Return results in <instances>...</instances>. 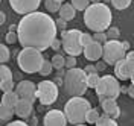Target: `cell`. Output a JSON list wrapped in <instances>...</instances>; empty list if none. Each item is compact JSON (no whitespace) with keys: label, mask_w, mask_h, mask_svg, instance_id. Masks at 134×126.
I'll return each mask as SVG.
<instances>
[{"label":"cell","mask_w":134,"mask_h":126,"mask_svg":"<svg viewBox=\"0 0 134 126\" xmlns=\"http://www.w3.org/2000/svg\"><path fill=\"white\" fill-rule=\"evenodd\" d=\"M17 27L18 43L21 47H31L40 52L50 49L53 40L57 38V20L46 12H31L23 15Z\"/></svg>","instance_id":"obj_1"},{"label":"cell","mask_w":134,"mask_h":126,"mask_svg":"<svg viewBox=\"0 0 134 126\" xmlns=\"http://www.w3.org/2000/svg\"><path fill=\"white\" fill-rule=\"evenodd\" d=\"M113 14L107 3H92L84 11V25L93 32H105L111 26Z\"/></svg>","instance_id":"obj_2"},{"label":"cell","mask_w":134,"mask_h":126,"mask_svg":"<svg viewBox=\"0 0 134 126\" xmlns=\"http://www.w3.org/2000/svg\"><path fill=\"white\" fill-rule=\"evenodd\" d=\"M64 90L70 97H78L85 94V91L88 90V84H87V73L84 68L75 67L67 70L64 76Z\"/></svg>","instance_id":"obj_3"},{"label":"cell","mask_w":134,"mask_h":126,"mask_svg":"<svg viewBox=\"0 0 134 126\" xmlns=\"http://www.w3.org/2000/svg\"><path fill=\"white\" fill-rule=\"evenodd\" d=\"M44 58L43 53L37 49L31 47H23L21 50L17 53V64L20 70L26 75H34V73H40Z\"/></svg>","instance_id":"obj_4"},{"label":"cell","mask_w":134,"mask_h":126,"mask_svg":"<svg viewBox=\"0 0 134 126\" xmlns=\"http://www.w3.org/2000/svg\"><path fill=\"white\" fill-rule=\"evenodd\" d=\"M92 109V105L87 99H84L82 96L78 97H70L64 105V112L67 116V120L72 125H82L85 122L87 112Z\"/></svg>","instance_id":"obj_5"},{"label":"cell","mask_w":134,"mask_h":126,"mask_svg":"<svg viewBox=\"0 0 134 126\" xmlns=\"http://www.w3.org/2000/svg\"><path fill=\"white\" fill-rule=\"evenodd\" d=\"M120 85H119V79L116 76L105 75L100 77L99 84L96 87V94L99 97V100L102 102L104 99H117L120 94Z\"/></svg>","instance_id":"obj_6"},{"label":"cell","mask_w":134,"mask_h":126,"mask_svg":"<svg viewBox=\"0 0 134 126\" xmlns=\"http://www.w3.org/2000/svg\"><path fill=\"white\" fill-rule=\"evenodd\" d=\"M81 35L82 32L78 29H70V31H63L61 32V40H63V50L70 56H79L84 52V47L81 44Z\"/></svg>","instance_id":"obj_7"},{"label":"cell","mask_w":134,"mask_h":126,"mask_svg":"<svg viewBox=\"0 0 134 126\" xmlns=\"http://www.w3.org/2000/svg\"><path fill=\"white\" fill-rule=\"evenodd\" d=\"M125 56H126V50L120 41H117V40H108L104 44V56H102V59L108 65L114 67L119 61L125 59Z\"/></svg>","instance_id":"obj_8"},{"label":"cell","mask_w":134,"mask_h":126,"mask_svg":"<svg viewBox=\"0 0 134 126\" xmlns=\"http://www.w3.org/2000/svg\"><path fill=\"white\" fill-rule=\"evenodd\" d=\"M37 99L41 105L49 106L58 99V85L55 81H41L37 84Z\"/></svg>","instance_id":"obj_9"},{"label":"cell","mask_w":134,"mask_h":126,"mask_svg":"<svg viewBox=\"0 0 134 126\" xmlns=\"http://www.w3.org/2000/svg\"><path fill=\"white\" fill-rule=\"evenodd\" d=\"M40 5L41 0H9V6L20 15H27L31 12H35Z\"/></svg>","instance_id":"obj_10"},{"label":"cell","mask_w":134,"mask_h":126,"mask_svg":"<svg viewBox=\"0 0 134 126\" xmlns=\"http://www.w3.org/2000/svg\"><path fill=\"white\" fill-rule=\"evenodd\" d=\"M14 91L20 99H26L32 103L37 100V84H34L32 81H20Z\"/></svg>","instance_id":"obj_11"},{"label":"cell","mask_w":134,"mask_h":126,"mask_svg":"<svg viewBox=\"0 0 134 126\" xmlns=\"http://www.w3.org/2000/svg\"><path fill=\"white\" fill-rule=\"evenodd\" d=\"M69 120L64 111H59V109H50L46 112L44 120H43V125L44 126H67Z\"/></svg>","instance_id":"obj_12"},{"label":"cell","mask_w":134,"mask_h":126,"mask_svg":"<svg viewBox=\"0 0 134 126\" xmlns=\"http://www.w3.org/2000/svg\"><path fill=\"white\" fill-rule=\"evenodd\" d=\"M0 88H2L3 93L15 90L14 88V79H12V71L5 64H2V67H0Z\"/></svg>","instance_id":"obj_13"},{"label":"cell","mask_w":134,"mask_h":126,"mask_svg":"<svg viewBox=\"0 0 134 126\" xmlns=\"http://www.w3.org/2000/svg\"><path fill=\"white\" fill-rule=\"evenodd\" d=\"M84 56L88 61H94L98 62L102 56H104V44H100L98 41H93L92 44H88L87 47H84Z\"/></svg>","instance_id":"obj_14"},{"label":"cell","mask_w":134,"mask_h":126,"mask_svg":"<svg viewBox=\"0 0 134 126\" xmlns=\"http://www.w3.org/2000/svg\"><path fill=\"white\" fill-rule=\"evenodd\" d=\"M133 70H134L133 65L126 59H122V61H119L116 65H114V76H116L119 81H128V79H131Z\"/></svg>","instance_id":"obj_15"},{"label":"cell","mask_w":134,"mask_h":126,"mask_svg":"<svg viewBox=\"0 0 134 126\" xmlns=\"http://www.w3.org/2000/svg\"><path fill=\"white\" fill-rule=\"evenodd\" d=\"M32 111H34V103L26 99H20L15 105V116L21 120H26L32 116Z\"/></svg>","instance_id":"obj_16"},{"label":"cell","mask_w":134,"mask_h":126,"mask_svg":"<svg viewBox=\"0 0 134 126\" xmlns=\"http://www.w3.org/2000/svg\"><path fill=\"white\" fill-rule=\"evenodd\" d=\"M100 108L104 111V114H107L111 118H117L120 116V109H119L116 99H104L100 102Z\"/></svg>","instance_id":"obj_17"},{"label":"cell","mask_w":134,"mask_h":126,"mask_svg":"<svg viewBox=\"0 0 134 126\" xmlns=\"http://www.w3.org/2000/svg\"><path fill=\"white\" fill-rule=\"evenodd\" d=\"M59 17L64 18V20H67V21H70V20H73L76 15V9L75 6L72 5V3H67V2H64L63 5H61V9H59Z\"/></svg>","instance_id":"obj_18"},{"label":"cell","mask_w":134,"mask_h":126,"mask_svg":"<svg viewBox=\"0 0 134 126\" xmlns=\"http://www.w3.org/2000/svg\"><path fill=\"white\" fill-rule=\"evenodd\" d=\"M20 100V97L17 96L15 91H8V93H3L2 96V105H6V106H11V108L15 109L17 102Z\"/></svg>","instance_id":"obj_19"},{"label":"cell","mask_w":134,"mask_h":126,"mask_svg":"<svg viewBox=\"0 0 134 126\" xmlns=\"http://www.w3.org/2000/svg\"><path fill=\"white\" fill-rule=\"evenodd\" d=\"M14 114H15V109L14 108L0 103V120L2 122H11L12 117H14Z\"/></svg>","instance_id":"obj_20"},{"label":"cell","mask_w":134,"mask_h":126,"mask_svg":"<svg viewBox=\"0 0 134 126\" xmlns=\"http://www.w3.org/2000/svg\"><path fill=\"white\" fill-rule=\"evenodd\" d=\"M94 126H119V125H117L116 118H111V117H108L107 114H102Z\"/></svg>","instance_id":"obj_21"},{"label":"cell","mask_w":134,"mask_h":126,"mask_svg":"<svg viewBox=\"0 0 134 126\" xmlns=\"http://www.w3.org/2000/svg\"><path fill=\"white\" fill-rule=\"evenodd\" d=\"M50 61H52V64H53V68H57V70L66 67V58H64L61 53H55Z\"/></svg>","instance_id":"obj_22"},{"label":"cell","mask_w":134,"mask_h":126,"mask_svg":"<svg viewBox=\"0 0 134 126\" xmlns=\"http://www.w3.org/2000/svg\"><path fill=\"white\" fill-rule=\"evenodd\" d=\"M100 118V114H99V109L96 108H92L88 112H87V117H85V122L90 123V125H96V122Z\"/></svg>","instance_id":"obj_23"},{"label":"cell","mask_w":134,"mask_h":126,"mask_svg":"<svg viewBox=\"0 0 134 126\" xmlns=\"http://www.w3.org/2000/svg\"><path fill=\"white\" fill-rule=\"evenodd\" d=\"M61 5L58 0H44V6L47 9V12H59L61 9Z\"/></svg>","instance_id":"obj_24"},{"label":"cell","mask_w":134,"mask_h":126,"mask_svg":"<svg viewBox=\"0 0 134 126\" xmlns=\"http://www.w3.org/2000/svg\"><path fill=\"white\" fill-rule=\"evenodd\" d=\"M70 3L75 6L76 11H85V9L92 5L90 0H70Z\"/></svg>","instance_id":"obj_25"},{"label":"cell","mask_w":134,"mask_h":126,"mask_svg":"<svg viewBox=\"0 0 134 126\" xmlns=\"http://www.w3.org/2000/svg\"><path fill=\"white\" fill-rule=\"evenodd\" d=\"M9 56H11V52H9L8 46L6 44H2L0 46V62L2 64H6L9 61Z\"/></svg>","instance_id":"obj_26"},{"label":"cell","mask_w":134,"mask_h":126,"mask_svg":"<svg viewBox=\"0 0 134 126\" xmlns=\"http://www.w3.org/2000/svg\"><path fill=\"white\" fill-rule=\"evenodd\" d=\"M100 77L98 73H92V75H87V84H88V88H93V90H96V87L99 84Z\"/></svg>","instance_id":"obj_27"},{"label":"cell","mask_w":134,"mask_h":126,"mask_svg":"<svg viewBox=\"0 0 134 126\" xmlns=\"http://www.w3.org/2000/svg\"><path fill=\"white\" fill-rule=\"evenodd\" d=\"M52 68H53L52 61H46V59H44V62H43V65H41V68H40V73H38V75L49 76L50 73H52Z\"/></svg>","instance_id":"obj_28"},{"label":"cell","mask_w":134,"mask_h":126,"mask_svg":"<svg viewBox=\"0 0 134 126\" xmlns=\"http://www.w3.org/2000/svg\"><path fill=\"white\" fill-rule=\"evenodd\" d=\"M111 5L117 9V11H124L131 5V0H111Z\"/></svg>","instance_id":"obj_29"},{"label":"cell","mask_w":134,"mask_h":126,"mask_svg":"<svg viewBox=\"0 0 134 126\" xmlns=\"http://www.w3.org/2000/svg\"><path fill=\"white\" fill-rule=\"evenodd\" d=\"M5 41H6V44H15L18 41V34L14 31H8L5 35Z\"/></svg>","instance_id":"obj_30"},{"label":"cell","mask_w":134,"mask_h":126,"mask_svg":"<svg viewBox=\"0 0 134 126\" xmlns=\"http://www.w3.org/2000/svg\"><path fill=\"white\" fill-rule=\"evenodd\" d=\"M107 37H108V40H117L120 37V31L114 26H110L107 29Z\"/></svg>","instance_id":"obj_31"},{"label":"cell","mask_w":134,"mask_h":126,"mask_svg":"<svg viewBox=\"0 0 134 126\" xmlns=\"http://www.w3.org/2000/svg\"><path fill=\"white\" fill-rule=\"evenodd\" d=\"M93 40H94V41H98V43H100V44H105V43L108 41L107 32H94V35H93Z\"/></svg>","instance_id":"obj_32"},{"label":"cell","mask_w":134,"mask_h":126,"mask_svg":"<svg viewBox=\"0 0 134 126\" xmlns=\"http://www.w3.org/2000/svg\"><path fill=\"white\" fill-rule=\"evenodd\" d=\"M93 41H94V40H93V35L82 32V35H81V44H82V47H87V46L92 44Z\"/></svg>","instance_id":"obj_33"},{"label":"cell","mask_w":134,"mask_h":126,"mask_svg":"<svg viewBox=\"0 0 134 126\" xmlns=\"http://www.w3.org/2000/svg\"><path fill=\"white\" fill-rule=\"evenodd\" d=\"M66 67H67V70L76 67V56H70V55L67 56L66 58Z\"/></svg>","instance_id":"obj_34"},{"label":"cell","mask_w":134,"mask_h":126,"mask_svg":"<svg viewBox=\"0 0 134 126\" xmlns=\"http://www.w3.org/2000/svg\"><path fill=\"white\" fill-rule=\"evenodd\" d=\"M61 47H63V40H59L58 37H57V38L53 40V43H52L50 49H53V50H57V52H58L59 49H61Z\"/></svg>","instance_id":"obj_35"},{"label":"cell","mask_w":134,"mask_h":126,"mask_svg":"<svg viewBox=\"0 0 134 126\" xmlns=\"http://www.w3.org/2000/svg\"><path fill=\"white\" fill-rule=\"evenodd\" d=\"M66 23H67V20H64V18H57V26H58V29L63 32V31H66Z\"/></svg>","instance_id":"obj_36"},{"label":"cell","mask_w":134,"mask_h":126,"mask_svg":"<svg viewBox=\"0 0 134 126\" xmlns=\"http://www.w3.org/2000/svg\"><path fill=\"white\" fill-rule=\"evenodd\" d=\"M85 73L87 75H92V73H99L98 71V68H96V65H92V64H88V65H85Z\"/></svg>","instance_id":"obj_37"},{"label":"cell","mask_w":134,"mask_h":126,"mask_svg":"<svg viewBox=\"0 0 134 126\" xmlns=\"http://www.w3.org/2000/svg\"><path fill=\"white\" fill-rule=\"evenodd\" d=\"M6 126H31V125L26 123V122H21V118H20V120H15V122H9Z\"/></svg>","instance_id":"obj_38"},{"label":"cell","mask_w":134,"mask_h":126,"mask_svg":"<svg viewBox=\"0 0 134 126\" xmlns=\"http://www.w3.org/2000/svg\"><path fill=\"white\" fill-rule=\"evenodd\" d=\"M107 65H108V64H107V62H105L104 59H102V61H98V62H96V68H98V71H104V70L107 68Z\"/></svg>","instance_id":"obj_39"},{"label":"cell","mask_w":134,"mask_h":126,"mask_svg":"<svg viewBox=\"0 0 134 126\" xmlns=\"http://www.w3.org/2000/svg\"><path fill=\"white\" fill-rule=\"evenodd\" d=\"M125 59H126V61H128V62H130V64H131V65L134 67V52H133V50L126 52V56H125Z\"/></svg>","instance_id":"obj_40"},{"label":"cell","mask_w":134,"mask_h":126,"mask_svg":"<svg viewBox=\"0 0 134 126\" xmlns=\"http://www.w3.org/2000/svg\"><path fill=\"white\" fill-rule=\"evenodd\" d=\"M128 96H130V97H131V99H134V84H131L130 85V87H128Z\"/></svg>","instance_id":"obj_41"},{"label":"cell","mask_w":134,"mask_h":126,"mask_svg":"<svg viewBox=\"0 0 134 126\" xmlns=\"http://www.w3.org/2000/svg\"><path fill=\"white\" fill-rule=\"evenodd\" d=\"M31 126H37V123H38V120H37V117L34 116V117H29V122H27Z\"/></svg>","instance_id":"obj_42"},{"label":"cell","mask_w":134,"mask_h":126,"mask_svg":"<svg viewBox=\"0 0 134 126\" xmlns=\"http://www.w3.org/2000/svg\"><path fill=\"white\" fill-rule=\"evenodd\" d=\"M57 71H58V73H57V76H58V77H64V76H66V70H64V68H59V70H57Z\"/></svg>","instance_id":"obj_43"},{"label":"cell","mask_w":134,"mask_h":126,"mask_svg":"<svg viewBox=\"0 0 134 126\" xmlns=\"http://www.w3.org/2000/svg\"><path fill=\"white\" fill-rule=\"evenodd\" d=\"M5 21H6V15H5V12H2V14H0V23L5 25Z\"/></svg>","instance_id":"obj_44"},{"label":"cell","mask_w":134,"mask_h":126,"mask_svg":"<svg viewBox=\"0 0 134 126\" xmlns=\"http://www.w3.org/2000/svg\"><path fill=\"white\" fill-rule=\"evenodd\" d=\"M122 44H124L125 50H126V52H130V43H128V41H122Z\"/></svg>","instance_id":"obj_45"},{"label":"cell","mask_w":134,"mask_h":126,"mask_svg":"<svg viewBox=\"0 0 134 126\" xmlns=\"http://www.w3.org/2000/svg\"><path fill=\"white\" fill-rule=\"evenodd\" d=\"M90 2H92V3H102L104 0H90Z\"/></svg>","instance_id":"obj_46"},{"label":"cell","mask_w":134,"mask_h":126,"mask_svg":"<svg viewBox=\"0 0 134 126\" xmlns=\"http://www.w3.org/2000/svg\"><path fill=\"white\" fill-rule=\"evenodd\" d=\"M131 84H134V70H133V73H131Z\"/></svg>","instance_id":"obj_47"},{"label":"cell","mask_w":134,"mask_h":126,"mask_svg":"<svg viewBox=\"0 0 134 126\" xmlns=\"http://www.w3.org/2000/svg\"><path fill=\"white\" fill-rule=\"evenodd\" d=\"M104 3H111V0H104Z\"/></svg>","instance_id":"obj_48"},{"label":"cell","mask_w":134,"mask_h":126,"mask_svg":"<svg viewBox=\"0 0 134 126\" xmlns=\"http://www.w3.org/2000/svg\"><path fill=\"white\" fill-rule=\"evenodd\" d=\"M59 3H64V2H66V0H58Z\"/></svg>","instance_id":"obj_49"},{"label":"cell","mask_w":134,"mask_h":126,"mask_svg":"<svg viewBox=\"0 0 134 126\" xmlns=\"http://www.w3.org/2000/svg\"><path fill=\"white\" fill-rule=\"evenodd\" d=\"M75 126H85V125H75Z\"/></svg>","instance_id":"obj_50"}]
</instances>
